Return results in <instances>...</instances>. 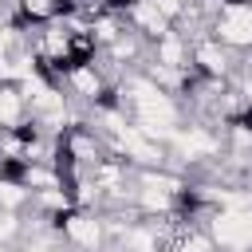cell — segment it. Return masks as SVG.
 Returning a JSON list of instances; mask_svg holds the SVG:
<instances>
[{"label": "cell", "mask_w": 252, "mask_h": 252, "mask_svg": "<svg viewBox=\"0 0 252 252\" xmlns=\"http://www.w3.org/2000/svg\"><path fill=\"white\" fill-rule=\"evenodd\" d=\"M209 232L217 252H252V209H217Z\"/></svg>", "instance_id": "1"}, {"label": "cell", "mask_w": 252, "mask_h": 252, "mask_svg": "<svg viewBox=\"0 0 252 252\" xmlns=\"http://www.w3.org/2000/svg\"><path fill=\"white\" fill-rule=\"evenodd\" d=\"M213 35L236 55L252 51V4H224L213 20Z\"/></svg>", "instance_id": "2"}, {"label": "cell", "mask_w": 252, "mask_h": 252, "mask_svg": "<svg viewBox=\"0 0 252 252\" xmlns=\"http://www.w3.org/2000/svg\"><path fill=\"white\" fill-rule=\"evenodd\" d=\"M240 59H244V55H236L232 47H224L217 35L193 39V67H197L201 75H209V79H232L236 67H240Z\"/></svg>", "instance_id": "3"}]
</instances>
